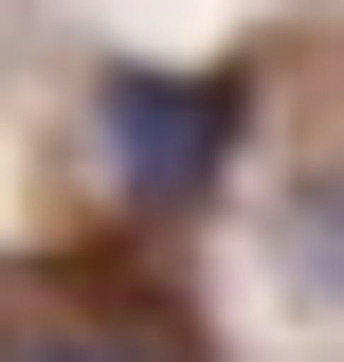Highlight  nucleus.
Instances as JSON below:
<instances>
[{"mask_svg": "<svg viewBox=\"0 0 344 362\" xmlns=\"http://www.w3.org/2000/svg\"><path fill=\"white\" fill-rule=\"evenodd\" d=\"M0 362H109V344H0Z\"/></svg>", "mask_w": 344, "mask_h": 362, "instance_id": "obj_3", "label": "nucleus"}, {"mask_svg": "<svg viewBox=\"0 0 344 362\" xmlns=\"http://www.w3.org/2000/svg\"><path fill=\"white\" fill-rule=\"evenodd\" d=\"M290 272H308V290H344V163L290 199Z\"/></svg>", "mask_w": 344, "mask_h": 362, "instance_id": "obj_2", "label": "nucleus"}, {"mask_svg": "<svg viewBox=\"0 0 344 362\" xmlns=\"http://www.w3.org/2000/svg\"><path fill=\"white\" fill-rule=\"evenodd\" d=\"M236 127H254V73H109L91 90V145H109L127 218H200L236 181Z\"/></svg>", "mask_w": 344, "mask_h": 362, "instance_id": "obj_1", "label": "nucleus"}]
</instances>
